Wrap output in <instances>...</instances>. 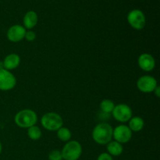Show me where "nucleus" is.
I'll use <instances>...</instances> for the list:
<instances>
[{
  "label": "nucleus",
  "instance_id": "nucleus-1",
  "mask_svg": "<svg viewBox=\"0 0 160 160\" xmlns=\"http://www.w3.org/2000/svg\"><path fill=\"white\" fill-rule=\"evenodd\" d=\"M113 128L107 123H100L94 128L92 136L94 142L98 145H105L110 142L112 139Z\"/></svg>",
  "mask_w": 160,
  "mask_h": 160
},
{
  "label": "nucleus",
  "instance_id": "nucleus-2",
  "mask_svg": "<svg viewBox=\"0 0 160 160\" xmlns=\"http://www.w3.org/2000/svg\"><path fill=\"white\" fill-rule=\"evenodd\" d=\"M38 121V116L34 110L24 109L20 110L14 117V122L21 128H29L36 124Z\"/></svg>",
  "mask_w": 160,
  "mask_h": 160
},
{
  "label": "nucleus",
  "instance_id": "nucleus-3",
  "mask_svg": "<svg viewBox=\"0 0 160 160\" xmlns=\"http://www.w3.org/2000/svg\"><path fill=\"white\" fill-rule=\"evenodd\" d=\"M62 160H78L82 154V146L78 141H69L61 150Z\"/></svg>",
  "mask_w": 160,
  "mask_h": 160
},
{
  "label": "nucleus",
  "instance_id": "nucleus-4",
  "mask_svg": "<svg viewBox=\"0 0 160 160\" xmlns=\"http://www.w3.org/2000/svg\"><path fill=\"white\" fill-rule=\"evenodd\" d=\"M41 123L47 131H57L63 125V120L59 114L54 112H49L42 116Z\"/></svg>",
  "mask_w": 160,
  "mask_h": 160
},
{
  "label": "nucleus",
  "instance_id": "nucleus-5",
  "mask_svg": "<svg viewBox=\"0 0 160 160\" xmlns=\"http://www.w3.org/2000/svg\"><path fill=\"white\" fill-rule=\"evenodd\" d=\"M128 23L134 30L141 31L146 24V17L141 9H134L130 11L127 17Z\"/></svg>",
  "mask_w": 160,
  "mask_h": 160
},
{
  "label": "nucleus",
  "instance_id": "nucleus-6",
  "mask_svg": "<svg viewBox=\"0 0 160 160\" xmlns=\"http://www.w3.org/2000/svg\"><path fill=\"white\" fill-rule=\"evenodd\" d=\"M113 118L120 123H127L133 117L132 109L127 104H118L115 106L112 112Z\"/></svg>",
  "mask_w": 160,
  "mask_h": 160
},
{
  "label": "nucleus",
  "instance_id": "nucleus-7",
  "mask_svg": "<svg viewBox=\"0 0 160 160\" xmlns=\"http://www.w3.org/2000/svg\"><path fill=\"white\" fill-rule=\"evenodd\" d=\"M133 132L129 127L125 124H120L116 127L112 131V138L119 143L126 144L131 141Z\"/></svg>",
  "mask_w": 160,
  "mask_h": 160
},
{
  "label": "nucleus",
  "instance_id": "nucleus-8",
  "mask_svg": "<svg viewBox=\"0 0 160 160\" xmlns=\"http://www.w3.org/2000/svg\"><path fill=\"white\" fill-rule=\"evenodd\" d=\"M17 79L9 70L0 69V91H10L15 88Z\"/></svg>",
  "mask_w": 160,
  "mask_h": 160
},
{
  "label": "nucleus",
  "instance_id": "nucleus-9",
  "mask_svg": "<svg viewBox=\"0 0 160 160\" xmlns=\"http://www.w3.org/2000/svg\"><path fill=\"white\" fill-rule=\"evenodd\" d=\"M158 86L157 81L154 77L144 75L140 77L137 81V87L143 93H152Z\"/></svg>",
  "mask_w": 160,
  "mask_h": 160
},
{
  "label": "nucleus",
  "instance_id": "nucleus-10",
  "mask_svg": "<svg viewBox=\"0 0 160 160\" xmlns=\"http://www.w3.org/2000/svg\"><path fill=\"white\" fill-rule=\"evenodd\" d=\"M27 30L23 26L20 24H14L8 29L6 37L11 42H19L24 38Z\"/></svg>",
  "mask_w": 160,
  "mask_h": 160
},
{
  "label": "nucleus",
  "instance_id": "nucleus-11",
  "mask_svg": "<svg viewBox=\"0 0 160 160\" xmlns=\"http://www.w3.org/2000/svg\"><path fill=\"white\" fill-rule=\"evenodd\" d=\"M138 67L145 72H150L156 67L155 58L149 53H142L138 59Z\"/></svg>",
  "mask_w": 160,
  "mask_h": 160
},
{
  "label": "nucleus",
  "instance_id": "nucleus-12",
  "mask_svg": "<svg viewBox=\"0 0 160 160\" xmlns=\"http://www.w3.org/2000/svg\"><path fill=\"white\" fill-rule=\"evenodd\" d=\"M20 63V57L16 53H10L5 57L2 61L3 68L7 70H12L17 69Z\"/></svg>",
  "mask_w": 160,
  "mask_h": 160
},
{
  "label": "nucleus",
  "instance_id": "nucleus-13",
  "mask_svg": "<svg viewBox=\"0 0 160 160\" xmlns=\"http://www.w3.org/2000/svg\"><path fill=\"white\" fill-rule=\"evenodd\" d=\"M38 21V17L36 12L33 10H30L25 13L24 17L23 18V28L25 29L31 30L37 25Z\"/></svg>",
  "mask_w": 160,
  "mask_h": 160
},
{
  "label": "nucleus",
  "instance_id": "nucleus-14",
  "mask_svg": "<svg viewBox=\"0 0 160 160\" xmlns=\"http://www.w3.org/2000/svg\"><path fill=\"white\" fill-rule=\"evenodd\" d=\"M107 153L111 156H120L123 152V145L116 141H111L106 145Z\"/></svg>",
  "mask_w": 160,
  "mask_h": 160
},
{
  "label": "nucleus",
  "instance_id": "nucleus-15",
  "mask_svg": "<svg viewBox=\"0 0 160 160\" xmlns=\"http://www.w3.org/2000/svg\"><path fill=\"white\" fill-rule=\"evenodd\" d=\"M128 127L132 132H139L145 126L144 120L140 117H132L129 120Z\"/></svg>",
  "mask_w": 160,
  "mask_h": 160
},
{
  "label": "nucleus",
  "instance_id": "nucleus-16",
  "mask_svg": "<svg viewBox=\"0 0 160 160\" xmlns=\"http://www.w3.org/2000/svg\"><path fill=\"white\" fill-rule=\"evenodd\" d=\"M56 132H57L58 138L60 141H62V142H67L69 141H70V139H71L72 133L69 128L62 127Z\"/></svg>",
  "mask_w": 160,
  "mask_h": 160
},
{
  "label": "nucleus",
  "instance_id": "nucleus-17",
  "mask_svg": "<svg viewBox=\"0 0 160 160\" xmlns=\"http://www.w3.org/2000/svg\"><path fill=\"white\" fill-rule=\"evenodd\" d=\"M42 131L40 128L36 125L28 128V136L30 139L33 141H38L42 137Z\"/></svg>",
  "mask_w": 160,
  "mask_h": 160
},
{
  "label": "nucleus",
  "instance_id": "nucleus-18",
  "mask_svg": "<svg viewBox=\"0 0 160 160\" xmlns=\"http://www.w3.org/2000/svg\"><path fill=\"white\" fill-rule=\"evenodd\" d=\"M115 103L110 99H103L100 103V109L102 112L104 113H112L114 107H115Z\"/></svg>",
  "mask_w": 160,
  "mask_h": 160
},
{
  "label": "nucleus",
  "instance_id": "nucleus-19",
  "mask_svg": "<svg viewBox=\"0 0 160 160\" xmlns=\"http://www.w3.org/2000/svg\"><path fill=\"white\" fill-rule=\"evenodd\" d=\"M48 160H62L61 151L58 149H54L49 152L48 156Z\"/></svg>",
  "mask_w": 160,
  "mask_h": 160
},
{
  "label": "nucleus",
  "instance_id": "nucleus-20",
  "mask_svg": "<svg viewBox=\"0 0 160 160\" xmlns=\"http://www.w3.org/2000/svg\"><path fill=\"white\" fill-rule=\"evenodd\" d=\"M24 38L26 39L28 42H33L34 40H35L36 38V34L34 31H27L26 33H25V36H24Z\"/></svg>",
  "mask_w": 160,
  "mask_h": 160
},
{
  "label": "nucleus",
  "instance_id": "nucleus-21",
  "mask_svg": "<svg viewBox=\"0 0 160 160\" xmlns=\"http://www.w3.org/2000/svg\"><path fill=\"white\" fill-rule=\"evenodd\" d=\"M97 160H113L112 156H111L109 153L102 152L98 156Z\"/></svg>",
  "mask_w": 160,
  "mask_h": 160
},
{
  "label": "nucleus",
  "instance_id": "nucleus-22",
  "mask_svg": "<svg viewBox=\"0 0 160 160\" xmlns=\"http://www.w3.org/2000/svg\"><path fill=\"white\" fill-rule=\"evenodd\" d=\"M154 94L156 95V96L157 97V98H159L160 97V89H159V86H157V87L156 88V89L154 90Z\"/></svg>",
  "mask_w": 160,
  "mask_h": 160
},
{
  "label": "nucleus",
  "instance_id": "nucleus-23",
  "mask_svg": "<svg viewBox=\"0 0 160 160\" xmlns=\"http://www.w3.org/2000/svg\"><path fill=\"white\" fill-rule=\"evenodd\" d=\"M2 151V145L1 142H0V155H1Z\"/></svg>",
  "mask_w": 160,
  "mask_h": 160
}]
</instances>
